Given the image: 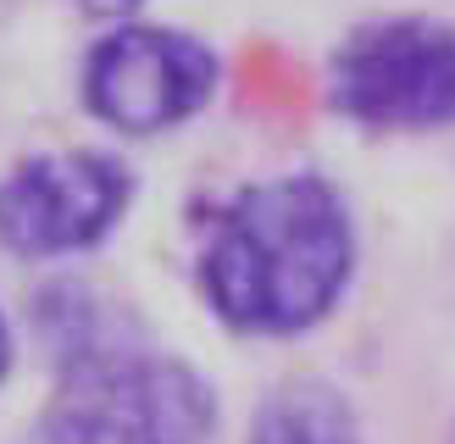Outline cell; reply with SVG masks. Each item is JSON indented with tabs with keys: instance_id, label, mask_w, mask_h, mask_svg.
Segmentation results:
<instances>
[{
	"instance_id": "5",
	"label": "cell",
	"mask_w": 455,
	"mask_h": 444,
	"mask_svg": "<svg viewBox=\"0 0 455 444\" xmlns=\"http://www.w3.org/2000/svg\"><path fill=\"white\" fill-rule=\"evenodd\" d=\"M222 83V61L206 39L178 28H117L106 34L84 61V106L89 117L106 123L128 139H156L195 111Z\"/></svg>"
},
{
	"instance_id": "9",
	"label": "cell",
	"mask_w": 455,
	"mask_h": 444,
	"mask_svg": "<svg viewBox=\"0 0 455 444\" xmlns=\"http://www.w3.org/2000/svg\"><path fill=\"white\" fill-rule=\"evenodd\" d=\"M444 444H455V428H450V439H444Z\"/></svg>"
},
{
	"instance_id": "8",
	"label": "cell",
	"mask_w": 455,
	"mask_h": 444,
	"mask_svg": "<svg viewBox=\"0 0 455 444\" xmlns=\"http://www.w3.org/2000/svg\"><path fill=\"white\" fill-rule=\"evenodd\" d=\"M12 361H17V345H12V328H6V311H0V384L12 377Z\"/></svg>"
},
{
	"instance_id": "3",
	"label": "cell",
	"mask_w": 455,
	"mask_h": 444,
	"mask_svg": "<svg viewBox=\"0 0 455 444\" xmlns=\"http://www.w3.org/2000/svg\"><path fill=\"white\" fill-rule=\"evenodd\" d=\"M328 100L378 133L455 128V28L439 17H378L333 51Z\"/></svg>"
},
{
	"instance_id": "6",
	"label": "cell",
	"mask_w": 455,
	"mask_h": 444,
	"mask_svg": "<svg viewBox=\"0 0 455 444\" xmlns=\"http://www.w3.org/2000/svg\"><path fill=\"white\" fill-rule=\"evenodd\" d=\"M244 444H367L350 400L323 377H289L267 389L244 428Z\"/></svg>"
},
{
	"instance_id": "1",
	"label": "cell",
	"mask_w": 455,
	"mask_h": 444,
	"mask_svg": "<svg viewBox=\"0 0 455 444\" xmlns=\"http://www.w3.org/2000/svg\"><path fill=\"white\" fill-rule=\"evenodd\" d=\"M222 328L294 339L333 317L355 278V222L328 178L289 172L222 200L195 256Z\"/></svg>"
},
{
	"instance_id": "4",
	"label": "cell",
	"mask_w": 455,
	"mask_h": 444,
	"mask_svg": "<svg viewBox=\"0 0 455 444\" xmlns=\"http://www.w3.org/2000/svg\"><path fill=\"white\" fill-rule=\"evenodd\" d=\"M133 206V172L106 150H44L0 178V250L22 261L84 256Z\"/></svg>"
},
{
	"instance_id": "7",
	"label": "cell",
	"mask_w": 455,
	"mask_h": 444,
	"mask_svg": "<svg viewBox=\"0 0 455 444\" xmlns=\"http://www.w3.org/2000/svg\"><path fill=\"white\" fill-rule=\"evenodd\" d=\"M84 12H95V17H128L133 6H140V0H78Z\"/></svg>"
},
{
	"instance_id": "2",
	"label": "cell",
	"mask_w": 455,
	"mask_h": 444,
	"mask_svg": "<svg viewBox=\"0 0 455 444\" xmlns=\"http://www.w3.org/2000/svg\"><path fill=\"white\" fill-rule=\"evenodd\" d=\"M222 400L184 355L145 350L140 339L56 367L44 444H212Z\"/></svg>"
}]
</instances>
